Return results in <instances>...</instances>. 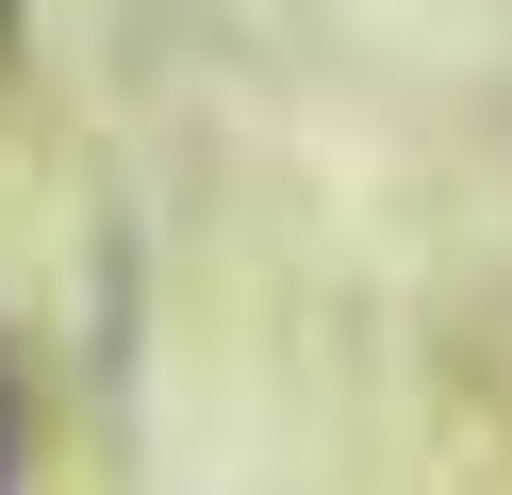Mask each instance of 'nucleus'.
I'll return each mask as SVG.
<instances>
[{"label":"nucleus","instance_id":"1","mask_svg":"<svg viewBox=\"0 0 512 495\" xmlns=\"http://www.w3.org/2000/svg\"><path fill=\"white\" fill-rule=\"evenodd\" d=\"M0 495H17V363H0Z\"/></svg>","mask_w":512,"mask_h":495},{"label":"nucleus","instance_id":"2","mask_svg":"<svg viewBox=\"0 0 512 495\" xmlns=\"http://www.w3.org/2000/svg\"><path fill=\"white\" fill-rule=\"evenodd\" d=\"M0 66H17V0H0Z\"/></svg>","mask_w":512,"mask_h":495}]
</instances>
